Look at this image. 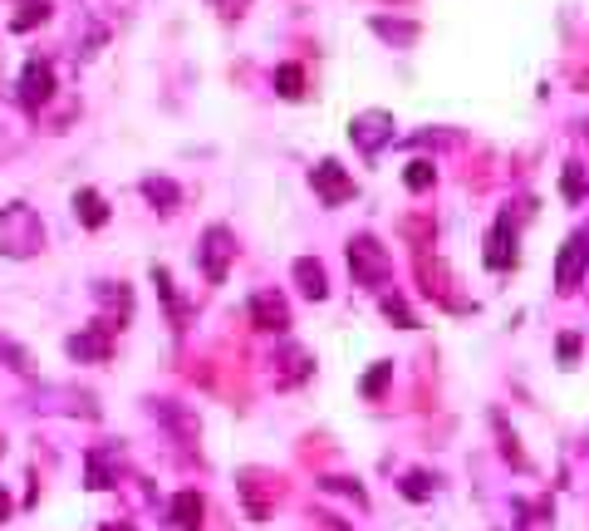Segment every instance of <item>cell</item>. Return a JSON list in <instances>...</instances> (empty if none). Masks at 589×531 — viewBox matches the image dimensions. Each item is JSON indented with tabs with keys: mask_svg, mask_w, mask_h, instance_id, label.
Returning <instances> with one entry per match:
<instances>
[{
	"mask_svg": "<svg viewBox=\"0 0 589 531\" xmlns=\"http://www.w3.org/2000/svg\"><path fill=\"white\" fill-rule=\"evenodd\" d=\"M256 310H260V320H266V330H286V305H280V300L260 296Z\"/></svg>",
	"mask_w": 589,
	"mask_h": 531,
	"instance_id": "obj_1",
	"label": "cell"
},
{
	"mask_svg": "<svg viewBox=\"0 0 589 531\" xmlns=\"http://www.w3.org/2000/svg\"><path fill=\"white\" fill-rule=\"evenodd\" d=\"M294 270H300V280H304V296L320 300V296H324V270H320V266H310V261H300Z\"/></svg>",
	"mask_w": 589,
	"mask_h": 531,
	"instance_id": "obj_2",
	"label": "cell"
}]
</instances>
